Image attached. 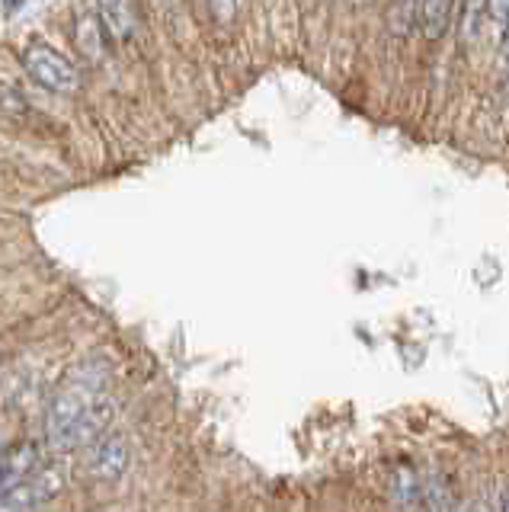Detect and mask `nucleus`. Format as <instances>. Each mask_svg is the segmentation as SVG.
<instances>
[{"label": "nucleus", "instance_id": "obj_2", "mask_svg": "<svg viewBox=\"0 0 509 512\" xmlns=\"http://www.w3.org/2000/svg\"><path fill=\"white\" fill-rule=\"evenodd\" d=\"M20 61H23V71L49 93L68 96L81 90V71L74 68V61L68 55H61L49 42L29 39L20 52Z\"/></svg>", "mask_w": 509, "mask_h": 512}, {"label": "nucleus", "instance_id": "obj_7", "mask_svg": "<svg viewBox=\"0 0 509 512\" xmlns=\"http://www.w3.org/2000/svg\"><path fill=\"white\" fill-rule=\"evenodd\" d=\"M36 464H39V448L33 442H20L7 448V452H0V490H7L26 474H33Z\"/></svg>", "mask_w": 509, "mask_h": 512}, {"label": "nucleus", "instance_id": "obj_12", "mask_svg": "<svg viewBox=\"0 0 509 512\" xmlns=\"http://www.w3.org/2000/svg\"><path fill=\"white\" fill-rule=\"evenodd\" d=\"M487 16L503 29L509 20V0H487Z\"/></svg>", "mask_w": 509, "mask_h": 512}, {"label": "nucleus", "instance_id": "obj_14", "mask_svg": "<svg viewBox=\"0 0 509 512\" xmlns=\"http://www.w3.org/2000/svg\"><path fill=\"white\" fill-rule=\"evenodd\" d=\"M20 7H23V0H4V10L7 13H17Z\"/></svg>", "mask_w": 509, "mask_h": 512}, {"label": "nucleus", "instance_id": "obj_4", "mask_svg": "<svg viewBox=\"0 0 509 512\" xmlns=\"http://www.w3.org/2000/svg\"><path fill=\"white\" fill-rule=\"evenodd\" d=\"M129 468V445L122 436H100L84 448V471L93 480H116Z\"/></svg>", "mask_w": 509, "mask_h": 512}, {"label": "nucleus", "instance_id": "obj_8", "mask_svg": "<svg viewBox=\"0 0 509 512\" xmlns=\"http://www.w3.org/2000/svg\"><path fill=\"white\" fill-rule=\"evenodd\" d=\"M452 7H455V0H420L417 26L429 42L445 36V29H449V23H452Z\"/></svg>", "mask_w": 509, "mask_h": 512}, {"label": "nucleus", "instance_id": "obj_10", "mask_svg": "<svg viewBox=\"0 0 509 512\" xmlns=\"http://www.w3.org/2000/svg\"><path fill=\"white\" fill-rule=\"evenodd\" d=\"M103 26L100 20H93V16H77V45H81V52L87 58H100V45H103Z\"/></svg>", "mask_w": 509, "mask_h": 512}, {"label": "nucleus", "instance_id": "obj_6", "mask_svg": "<svg viewBox=\"0 0 509 512\" xmlns=\"http://www.w3.org/2000/svg\"><path fill=\"white\" fill-rule=\"evenodd\" d=\"M36 122V109L29 100L7 84H0V132H26Z\"/></svg>", "mask_w": 509, "mask_h": 512}, {"label": "nucleus", "instance_id": "obj_13", "mask_svg": "<svg viewBox=\"0 0 509 512\" xmlns=\"http://www.w3.org/2000/svg\"><path fill=\"white\" fill-rule=\"evenodd\" d=\"M212 10L218 20H231V13H234V0H212Z\"/></svg>", "mask_w": 509, "mask_h": 512}, {"label": "nucleus", "instance_id": "obj_3", "mask_svg": "<svg viewBox=\"0 0 509 512\" xmlns=\"http://www.w3.org/2000/svg\"><path fill=\"white\" fill-rule=\"evenodd\" d=\"M61 493V474L55 468H42L26 474L17 484L0 490V512H33Z\"/></svg>", "mask_w": 509, "mask_h": 512}, {"label": "nucleus", "instance_id": "obj_11", "mask_svg": "<svg viewBox=\"0 0 509 512\" xmlns=\"http://www.w3.org/2000/svg\"><path fill=\"white\" fill-rule=\"evenodd\" d=\"M481 4L487 7V0H468L465 4V16H461V36H465V42H471L477 32H481Z\"/></svg>", "mask_w": 509, "mask_h": 512}, {"label": "nucleus", "instance_id": "obj_9", "mask_svg": "<svg viewBox=\"0 0 509 512\" xmlns=\"http://www.w3.org/2000/svg\"><path fill=\"white\" fill-rule=\"evenodd\" d=\"M417 7L420 0H388V29L394 39H407L417 26Z\"/></svg>", "mask_w": 509, "mask_h": 512}, {"label": "nucleus", "instance_id": "obj_1", "mask_svg": "<svg viewBox=\"0 0 509 512\" xmlns=\"http://www.w3.org/2000/svg\"><path fill=\"white\" fill-rule=\"evenodd\" d=\"M106 381V362L87 359L71 368L65 388L55 394L49 416H45V436L52 448L74 452L103 436L116 416V400L106 394Z\"/></svg>", "mask_w": 509, "mask_h": 512}, {"label": "nucleus", "instance_id": "obj_5", "mask_svg": "<svg viewBox=\"0 0 509 512\" xmlns=\"http://www.w3.org/2000/svg\"><path fill=\"white\" fill-rule=\"evenodd\" d=\"M97 20L103 26L106 42L125 45L138 29V13L132 0H97Z\"/></svg>", "mask_w": 509, "mask_h": 512}, {"label": "nucleus", "instance_id": "obj_15", "mask_svg": "<svg viewBox=\"0 0 509 512\" xmlns=\"http://www.w3.org/2000/svg\"><path fill=\"white\" fill-rule=\"evenodd\" d=\"M503 512H509V496H506V506H503Z\"/></svg>", "mask_w": 509, "mask_h": 512}]
</instances>
